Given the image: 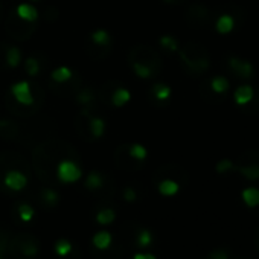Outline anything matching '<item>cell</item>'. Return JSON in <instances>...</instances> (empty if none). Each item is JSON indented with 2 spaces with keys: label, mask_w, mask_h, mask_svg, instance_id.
I'll list each match as a JSON object with an SVG mask.
<instances>
[{
  "label": "cell",
  "mask_w": 259,
  "mask_h": 259,
  "mask_svg": "<svg viewBox=\"0 0 259 259\" xmlns=\"http://www.w3.org/2000/svg\"><path fill=\"white\" fill-rule=\"evenodd\" d=\"M11 250H14L13 254L20 256V257H23V259H26V257H34V256H37L38 251H40V242H38L37 238L32 236V235L20 233V235L16 236Z\"/></svg>",
  "instance_id": "cell-3"
},
{
  "label": "cell",
  "mask_w": 259,
  "mask_h": 259,
  "mask_svg": "<svg viewBox=\"0 0 259 259\" xmlns=\"http://www.w3.org/2000/svg\"><path fill=\"white\" fill-rule=\"evenodd\" d=\"M229 70L241 79H250L254 76V67L248 60L239 58V57H229L227 60Z\"/></svg>",
  "instance_id": "cell-5"
},
{
  "label": "cell",
  "mask_w": 259,
  "mask_h": 259,
  "mask_svg": "<svg viewBox=\"0 0 259 259\" xmlns=\"http://www.w3.org/2000/svg\"><path fill=\"white\" fill-rule=\"evenodd\" d=\"M0 259H4V257H2V256H0Z\"/></svg>",
  "instance_id": "cell-38"
},
{
  "label": "cell",
  "mask_w": 259,
  "mask_h": 259,
  "mask_svg": "<svg viewBox=\"0 0 259 259\" xmlns=\"http://www.w3.org/2000/svg\"><path fill=\"white\" fill-rule=\"evenodd\" d=\"M233 168H235V163H233L232 160H229V159H223V160H220V162L217 163V166H215V169H217V172H218V174L230 172V171H233Z\"/></svg>",
  "instance_id": "cell-31"
},
{
  "label": "cell",
  "mask_w": 259,
  "mask_h": 259,
  "mask_svg": "<svg viewBox=\"0 0 259 259\" xmlns=\"http://www.w3.org/2000/svg\"><path fill=\"white\" fill-rule=\"evenodd\" d=\"M133 259H157L153 253H136Z\"/></svg>",
  "instance_id": "cell-35"
},
{
  "label": "cell",
  "mask_w": 259,
  "mask_h": 259,
  "mask_svg": "<svg viewBox=\"0 0 259 259\" xmlns=\"http://www.w3.org/2000/svg\"><path fill=\"white\" fill-rule=\"evenodd\" d=\"M233 171L242 174L247 180H259V151L248 150L242 153V156L238 159V163H235Z\"/></svg>",
  "instance_id": "cell-2"
},
{
  "label": "cell",
  "mask_w": 259,
  "mask_h": 259,
  "mask_svg": "<svg viewBox=\"0 0 259 259\" xmlns=\"http://www.w3.org/2000/svg\"><path fill=\"white\" fill-rule=\"evenodd\" d=\"M16 14H17L19 19H22L26 23H34V22L38 20V11L31 4H20V5H17Z\"/></svg>",
  "instance_id": "cell-9"
},
{
  "label": "cell",
  "mask_w": 259,
  "mask_h": 259,
  "mask_svg": "<svg viewBox=\"0 0 259 259\" xmlns=\"http://www.w3.org/2000/svg\"><path fill=\"white\" fill-rule=\"evenodd\" d=\"M72 76H73V72H72V69L67 67V66H58V67H55V69L52 70V73H51L52 81H55V82H58V84L67 82L69 79H72Z\"/></svg>",
  "instance_id": "cell-16"
},
{
  "label": "cell",
  "mask_w": 259,
  "mask_h": 259,
  "mask_svg": "<svg viewBox=\"0 0 259 259\" xmlns=\"http://www.w3.org/2000/svg\"><path fill=\"white\" fill-rule=\"evenodd\" d=\"M229 87H230L229 79H227L226 76H221V75L213 76V78L210 79V82H209V89H210V92L215 93V95H224V93H227Z\"/></svg>",
  "instance_id": "cell-15"
},
{
  "label": "cell",
  "mask_w": 259,
  "mask_h": 259,
  "mask_svg": "<svg viewBox=\"0 0 259 259\" xmlns=\"http://www.w3.org/2000/svg\"><path fill=\"white\" fill-rule=\"evenodd\" d=\"M179 54H180L183 64L192 73H204L210 66V60L203 48H197L192 45V46H188L186 49L179 51Z\"/></svg>",
  "instance_id": "cell-1"
},
{
  "label": "cell",
  "mask_w": 259,
  "mask_h": 259,
  "mask_svg": "<svg viewBox=\"0 0 259 259\" xmlns=\"http://www.w3.org/2000/svg\"><path fill=\"white\" fill-rule=\"evenodd\" d=\"M92 93L90 92H87V90H84L79 96H78V101L81 102V104H89L90 101H92Z\"/></svg>",
  "instance_id": "cell-34"
},
{
  "label": "cell",
  "mask_w": 259,
  "mask_h": 259,
  "mask_svg": "<svg viewBox=\"0 0 259 259\" xmlns=\"http://www.w3.org/2000/svg\"><path fill=\"white\" fill-rule=\"evenodd\" d=\"M151 242H153V233H151L148 229H141L139 233H138V236H136V244H138V247L145 248V247L151 245Z\"/></svg>",
  "instance_id": "cell-28"
},
{
  "label": "cell",
  "mask_w": 259,
  "mask_h": 259,
  "mask_svg": "<svg viewBox=\"0 0 259 259\" xmlns=\"http://www.w3.org/2000/svg\"><path fill=\"white\" fill-rule=\"evenodd\" d=\"M235 23H236V22H235V17H233L232 14L223 13L221 16H218V19H217V22H215V29H217L218 34L226 35V34H229V32L233 31Z\"/></svg>",
  "instance_id": "cell-10"
},
{
  "label": "cell",
  "mask_w": 259,
  "mask_h": 259,
  "mask_svg": "<svg viewBox=\"0 0 259 259\" xmlns=\"http://www.w3.org/2000/svg\"><path fill=\"white\" fill-rule=\"evenodd\" d=\"M90 40L96 45V46H108L111 43V35L108 34L107 29L98 28L90 34Z\"/></svg>",
  "instance_id": "cell-21"
},
{
  "label": "cell",
  "mask_w": 259,
  "mask_h": 259,
  "mask_svg": "<svg viewBox=\"0 0 259 259\" xmlns=\"http://www.w3.org/2000/svg\"><path fill=\"white\" fill-rule=\"evenodd\" d=\"M19 217H20V220L22 221H25V223H29L32 218H34V215H35V210H34V207L31 206V204H28V203H22V204H19Z\"/></svg>",
  "instance_id": "cell-29"
},
{
  "label": "cell",
  "mask_w": 259,
  "mask_h": 259,
  "mask_svg": "<svg viewBox=\"0 0 259 259\" xmlns=\"http://www.w3.org/2000/svg\"><path fill=\"white\" fill-rule=\"evenodd\" d=\"M82 177V169L78 163H75L73 160H69V159H64V160H60L58 165H57V179L61 182V183H75L78 182L79 179Z\"/></svg>",
  "instance_id": "cell-4"
},
{
  "label": "cell",
  "mask_w": 259,
  "mask_h": 259,
  "mask_svg": "<svg viewBox=\"0 0 259 259\" xmlns=\"http://www.w3.org/2000/svg\"><path fill=\"white\" fill-rule=\"evenodd\" d=\"M5 60H7V64H8L11 69H16V67H19V66L22 64V61H23V54H22V51H20L19 48L13 46V48H10V49L7 51Z\"/></svg>",
  "instance_id": "cell-17"
},
{
  "label": "cell",
  "mask_w": 259,
  "mask_h": 259,
  "mask_svg": "<svg viewBox=\"0 0 259 259\" xmlns=\"http://www.w3.org/2000/svg\"><path fill=\"white\" fill-rule=\"evenodd\" d=\"M116 220V212L110 207H104L101 209L98 213H96V221L102 226H107V224H111L113 221Z\"/></svg>",
  "instance_id": "cell-24"
},
{
  "label": "cell",
  "mask_w": 259,
  "mask_h": 259,
  "mask_svg": "<svg viewBox=\"0 0 259 259\" xmlns=\"http://www.w3.org/2000/svg\"><path fill=\"white\" fill-rule=\"evenodd\" d=\"M113 242V236L110 232L107 230H101V232H96L92 238V244L95 245V248L98 250H108L110 245Z\"/></svg>",
  "instance_id": "cell-12"
},
{
  "label": "cell",
  "mask_w": 259,
  "mask_h": 259,
  "mask_svg": "<svg viewBox=\"0 0 259 259\" xmlns=\"http://www.w3.org/2000/svg\"><path fill=\"white\" fill-rule=\"evenodd\" d=\"M151 93H153V96H154L157 101L165 102V101H168V99L171 98L172 90H171V87H169L168 84H165V82H159V84H154V85H153Z\"/></svg>",
  "instance_id": "cell-18"
},
{
  "label": "cell",
  "mask_w": 259,
  "mask_h": 259,
  "mask_svg": "<svg viewBox=\"0 0 259 259\" xmlns=\"http://www.w3.org/2000/svg\"><path fill=\"white\" fill-rule=\"evenodd\" d=\"M254 96H256V90H254L251 85H247V84L239 85V87L235 90V95H233L235 102H236L239 107H247V105H250V104L253 102Z\"/></svg>",
  "instance_id": "cell-8"
},
{
  "label": "cell",
  "mask_w": 259,
  "mask_h": 259,
  "mask_svg": "<svg viewBox=\"0 0 259 259\" xmlns=\"http://www.w3.org/2000/svg\"><path fill=\"white\" fill-rule=\"evenodd\" d=\"M128 154H130V157L135 159V160L144 162L148 157V150L142 144H132V145L128 147Z\"/></svg>",
  "instance_id": "cell-22"
},
{
  "label": "cell",
  "mask_w": 259,
  "mask_h": 259,
  "mask_svg": "<svg viewBox=\"0 0 259 259\" xmlns=\"http://www.w3.org/2000/svg\"><path fill=\"white\" fill-rule=\"evenodd\" d=\"M122 197H123V200H125L126 203H133V201L138 200V192H136V189H133V188H130V186H128V188L123 189Z\"/></svg>",
  "instance_id": "cell-32"
},
{
  "label": "cell",
  "mask_w": 259,
  "mask_h": 259,
  "mask_svg": "<svg viewBox=\"0 0 259 259\" xmlns=\"http://www.w3.org/2000/svg\"><path fill=\"white\" fill-rule=\"evenodd\" d=\"M41 200H43V203H46L48 206L54 207V206H57L58 201H60V194H58L55 189L45 188V189L41 191Z\"/></svg>",
  "instance_id": "cell-25"
},
{
  "label": "cell",
  "mask_w": 259,
  "mask_h": 259,
  "mask_svg": "<svg viewBox=\"0 0 259 259\" xmlns=\"http://www.w3.org/2000/svg\"><path fill=\"white\" fill-rule=\"evenodd\" d=\"M132 69L135 72V75L141 79H148L151 76H154V70L151 69L150 64H145L142 61H135L132 63Z\"/></svg>",
  "instance_id": "cell-19"
},
{
  "label": "cell",
  "mask_w": 259,
  "mask_h": 259,
  "mask_svg": "<svg viewBox=\"0 0 259 259\" xmlns=\"http://www.w3.org/2000/svg\"><path fill=\"white\" fill-rule=\"evenodd\" d=\"M25 69L29 76H37L40 73V63L35 57H28L25 61Z\"/></svg>",
  "instance_id": "cell-30"
},
{
  "label": "cell",
  "mask_w": 259,
  "mask_h": 259,
  "mask_svg": "<svg viewBox=\"0 0 259 259\" xmlns=\"http://www.w3.org/2000/svg\"><path fill=\"white\" fill-rule=\"evenodd\" d=\"M105 128H107V123L102 117L95 116L89 119V130L95 139H101L105 135Z\"/></svg>",
  "instance_id": "cell-14"
},
{
  "label": "cell",
  "mask_w": 259,
  "mask_h": 259,
  "mask_svg": "<svg viewBox=\"0 0 259 259\" xmlns=\"http://www.w3.org/2000/svg\"><path fill=\"white\" fill-rule=\"evenodd\" d=\"M254 245H256V248L259 250V227L254 230Z\"/></svg>",
  "instance_id": "cell-36"
},
{
  "label": "cell",
  "mask_w": 259,
  "mask_h": 259,
  "mask_svg": "<svg viewBox=\"0 0 259 259\" xmlns=\"http://www.w3.org/2000/svg\"><path fill=\"white\" fill-rule=\"evenodd\" d=\"M104 185V177L101 172L98 171H92L89 172V176L85 177V182H84V186L89 189V191H98L101 189Z\"/></svg>",
  "instance_id": "cell-20"
},
{
  "label": "cell",
  "mask_w": 259,
  "mask_h": 259,
  "mask_svg": "<svg viewBox=\"0 0 259 259\" xmlns=\"http://www.w3.org/2000/svg\"><path fill=\"white\" fill-rule=\"evenodd\" d=\"M32 2H40V0H32Z\"/></svg>",
  "instance_id": "cell-37"
},
{
  "label": "cell",
  "mask_w": 259,
  "mask_h": 259,
  "mask_svg": "<svg viewBox=\"0 0 259 259\" xmlns=\"http://www.w3.org/2000/svg\"><path fill=\"white\" fill-rule=\"evenodd\" d=\"M54 248H55V253H57L58 256L64 257V256H67V254L72 253L73 245H72V242H70L69 239L61 238V239H58V241L55 242V247H54Z\"/></svg>",
  "instance_id": "cell-26"
},
{
  "label": "cell",
  "mask_w": 259,
  "mask_h": 259,
  "mask_svg": "<svg viewBox=\"0 0 259 259\" xmlns=\"http://www.w3.org/2000/svg\"><path fill=\"white\" fill-rule=\"evenodd\" d=\"M4 185L10 191L20 192L28 186V177L19 169H10L4 176Z\"/></svg>",
  "instance_id": "cell-7"
},
{
  "label": "cell",
  "mask_w": 259,
  "mask_h": 259,
  "mask_svg": "<svg viewBox=\"0 0 259 259\" xmlns=\"http://www.w3.org/2000/svg\"><path fill=\"white\" fill-rule=\"evenodd\" d=\"M159 45H160L163 49H166L168 52H179V51H180L179 41H177V38H174L172 35H162V37L159 38Z\"/></svg>",
  "instance_id": "cell-27"
},
{
  "label": "cell",
  "mask_w": 259,
  "mask_h": 259,
  "mask_svg": "<svg viewBox=\"0 0 259 259\" xmlns=\"http://www.w3.org/2000/svg\"><path fill=\"white\" fill-rule=\"evenodd\" d=\"M242 200L248 207L259 206V189L257 188H247L242 191Z\"/></svg>",
  "instance_id": "cell-23"
},
{
  "label": "cell",
  "mask_w": 259,
  "mask_h": 259,
  "mask_svg": "<svg viewBox=\"0 0 259 259\" xmlns=\"http://www.w3.org/2000/svg\"><path fill=\"white\" fill-rule=\"evenodd\" d=\"M11 93L16 98V101L22 105H32L35 102V98L31 90V84L28 81H19L11 85Z\"/></svg>",
  "instance_id": "cell-6"
},
{
  "label": "cell",
  "mask_w": 259,
  "mask_h": 259,
  "mask_svg": "<svg viewBox=\"0 0 259 259\" xmlns=\"http://www.w3.org/2000/svg\"><path fill=\"white\" fill-rule=\"evenodd\" d=\"M132 98H133V95H132V92H130L128 89H125V87H117V89L113 92V95H111V104H113L114 107L120 108V107L126 105L130 101H132Z\"/></svg>",
  "instance_id": "cell-11"
},
{
  "label": "cell",
  "mask_w": 259,
  "mask_h": 259,
  "mask_svg": "<svg viewBox=\"0 0 259 259\" xmlns=\"http://www.w3.org/2000/svg\"><path fill=\"white\" fill-rule=\"evenodd\" d=\"M157 191L163 195V197H172L180 191V183L172 180V179H163L159 185H157Z\"/></svg>",
  "instance_id": "cell-13"
},
{
  "label": "cell",
  "mask_w": 259,
  "mask_h": 259,
  "mask_svg": "<svg viewBox=\"0 0 259 259\" xmlns=\"http://www.w3.org/2000/svg\"><path fill=\"white\" fill-rule=\"evenodd\" d=\"M207 259H229V254H227V251H224V250H213V251H210V254L207 256Z\"/></svg>",
  "instance_id": "cell-33"
}]
</instances>
